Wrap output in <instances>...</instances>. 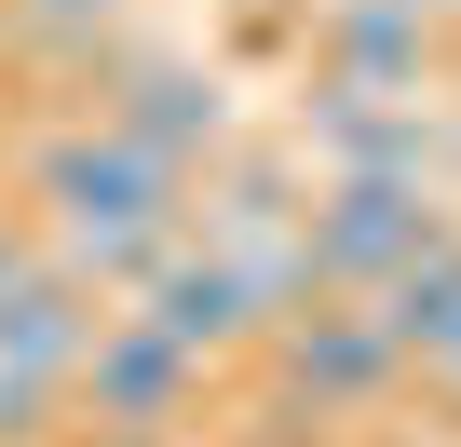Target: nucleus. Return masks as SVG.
<instances>
[{
  "instance_id": "nucleus-1",
  "label": "nucleus",
  "mask_w": 461,
  "mask_h": 447,
  "mask_svg": "<svg viewBox=\"0 0 461 447\" xmlns=\"http://www.w3.org/2000/svg\"><path fill=\"white\" fill-rule=\"evenodd\" d=\"M326 176H420V190H461V109L447 95H366V82H326L299 68V122H285Z\"/></svg>"
},
{
  "instance_id": "nucleus-2",
  "label": "nucleus",
  "mask_w": 461,
  "mask_h": 447,
  "mask_svg": "<svg viewBox=\"0 0 461 447\" xmlns=\"http://www.w3.org/2000/svg\"><path fill=\"white\" fill-rule=\"evenodd\" d=\"M461 231L447 217V190H420V176H326L312 190V272H326V299H380L407 258H434Z\"/></svg>"
},
{
  "instance_id": "nucleus-3",
  "label": "nucleus",
  "mask_w": 461,
  "mask_h": 447,
  "mask_svg": "<svg viewBox=\"0 0 461 447\" xmlns=\"http://www.w3.org/2000/svg\"><path fill=\"white\" fill-rule=\"evenodd\" d=\"M95 109H109L122 136H149L163 163H190V176H203L217 149H245V82H230L217 55H149V41H136Z\"/></svg>"
},
{
  "instance_id": "nucleus-4",
  "label": "nucleus",
  "mask_w": 461,
  "mask_h": 447,
  "mask_svg": "<svg viewBox=\"0 0 461 447\" xmlns=\"http://www.w3.org/2000/svg\"><path fill=\"white\" fill-rule=\"evenodd\" d=\"M272 366H285V393L312 420H353V407H380L407 380V339L380 326V299H312V312L272 326Z\"/></svg>"
},
{
  "instance_id": "nucleus-5",
  "label": "nucleus",
  "mask_w": 461,
  "mask_h": 447,
  "mask_svg": "<svg viewBox=\"0 0 461 447\" xmlns=\"http://www.w3.org/2000/svg\"><path fill=\"white\" fill-rule=\"evenodd\" d=\"M190 393H203V353L122 299V312L95 326V353H82V420H163V434H176Z\"/></svg>"
},
{
  "instance_id": "nucleus-6",
  "label": "nucleus",
  "mask_w": 461,
  "mask_h": 447,
  "mask_svg": "<svg viewBox=\"0 0 461 447\" xmlns=\"http://www.w3.org/2000/svg\"><path fill=\"white\" fill-rule=\"evenodd\" d=\"M434 28L447 14H420V0H312V55L299 68L366 82V95H447L434 82Z\"/></svg>"
},
{
  "instance_id": "nucleus-7",
  "label": "nucleus",
  "mask_w": 461,
  "mask_h": 447,
  "mask_svg": "<svg viewBox=\"0 0 461 447\" xmlns=\"http://www.w3.org/2000/svg\"><path fill=\"white\" fill-rule=\"evenodd\" d=\"M136 312H149V326H176L203 366H230V353H272V299H258V272H245V258H217V245L163 258V285H149Z\"/></svg>"
},
{
  "instance_id": "nucleus-8",
  "label": "nucleus",
  "mask_w": 461,
  "mask_h": 447,
  "mask_svg": "<svg viewBox=\"0 0 461 447\" xmlns=\"http://www.w3.org/2000/svg\"><path fill=\"white\" fill-rule=\"evenodd\" d=\"M380 326L407 339V366H420V380H434V366H461V231L380 285Z\"/></svg>"
},
{
  "instance_id": "nucleus-9",
  "label": "nucleus",
  "mask_w": 461,
  "mask_h": 447,
  "mask_svg": "<svg viewBox=\"0 0 461 447\" xmlns=\"http://www.w3.org/2000/svg\"><path fill=\"white\" fill-rule=\"evenodd\" d=\"M68 447H176V434H163V420H82Z\"/></svg>"
},
{
  "instance_id": "nucleus-10",
  "label": "nucleus",
  "mask_w": 461,
  "mask_h": 447,
  "mask_svg": "<svg viewBox=\"0 0 461 447\" xmlns=\"http://www.w3.org/2000/svg\"><path fill=\"white\" fill-rule=\"evenodd\" d=\"M14 14H41V28H109L122 0H14Z\"/></svg>"
},
{
  "instance_id": "nucleus-11",
  "label": "nucleus",
  "mask_w": 461,
  "mask_h": 447,
  "mask_svg": "<svg viewBox=\"0 0 461 447\" xmlns=\"http://www.w3.org/2000/svg\"><path fill=\"white\" fill-rule=\"evenodd\" d=\"M420 14H461V0H420Z\"/></svg>"
},
{
  "instance_id": "nucleus-12",
  "label": "nucleus",
  "mask_w": 461,
  "mask_h": 447,
  "mask_svg": "<svg viewBox=\"0 0 461 447\" xmlns=\"http://www.w3.org/2000/svg\"><path fill=\"white\" fill-rule=\"evenodd\" d=\"M447 109H461V95H447Z\"/></svg>"
}]
</instances>
